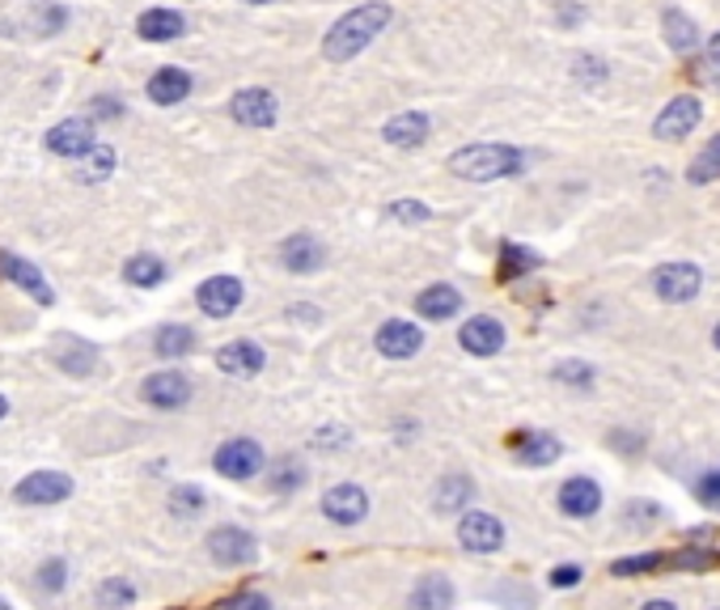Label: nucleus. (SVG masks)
<instances>
[{"label":"nucleus","mask_w":720,"mask_h":610,"mask_svg":"<svg viewBox=\"0 0 720 610\" xmlns=\"http://www.w3.org/2000/svg\"><path fill=\"white\" fill-rule=\"evenodd\" d=\"M390 17H394V9H390L386 0H369V4L347 9L340 22L327 30V38H322V56L335 60V64L356 60V56H361V51H365V47L390 26Z\"/></svg>","instance_id":"1"},{"label":"nucleus","mask_w":720,"mask_h":610,"mask_svg":"<svg viewBox=\"0 0 720 610\" xmlns=\"http://www.w3.org/2000/svg\"><path fill=\"white\" fill-rule=\"evenodd\" d=\"M450 174L466 179V183H496V179H513L526 166V152L513 145H466V149L450 152Z\"/></svg>","instance_id":"2"},{"label":"nucleus","mask_w":720,"mask_h":610,"mask_svg":"<svg viewBox=\"0 0 720 610\" xmlns=\"http://www.w3.org/2000/svg\"><path fill=\"white\" fill-rule=\"evenodd\" d=\"M212 471L225 479H255L264 471V446L255 437H229L212 454Z\"/></svg>","instance_id":"3"},{"label":"nucleus","mask_w":720,"mask_h":610,"mask_svg":"<svg viewBox=\"0 0 720 610\" xmlns=\"http://www.w3.org/2000/svg\"><path fill=\"white\" fill-rule=\"evenodd\" d=\"M208 556L221 564V569H246L259 560V542L242 526H217L208 534Z\"/></svg>","instance_id":"4"},{"label":"nucleus","mask_w":720,"mask_h":610,"mask_svg":"<svg viewBox=\"0 0 720 610\" xmlns=\"http://www.w3.org/2000/svg\"><path fill=\"white\" fill-rule=\"evenodd\" d=\"M318 509L327 513V522H335V526H361L365 517H369V496L361 484H335V488H327L322 500H318Z\"/></svg>","instance_id":"5"},{"label":"nucleus","mask_w":720,"mask_h":610,"mask_svg":"<svg viewBox=\"0 0 720 610\" xmlns=\"http://www.w3.org/2000/svg\"><path fill=\"white\" fill-rule=\"evenodd\" d=\"M13 496L22 500V504H35V509H51V504H64L69 496H73V479L64 475V471H30Z\"/></svg>","instance_id":"6"},{"label":"nucleus","mask_w":720,"mask_h":610,"mask_svg":"<svg viewBox=\"0 0 720 610\" xmlns=\"http://www.w3.org/2000/svg\"><path fill=\"white\" fill-rule=\"evenodd\" d=\"M699 119H704V102L691 98V94H679V98L666 102V111L652 119V136L657 141H683L699 127Z\"/></svg>","instance_id":"7"},{"label":"nucleus","mask_w":720,"mask_h":610,"mask_svg":"<svg viewBox=\"0 0 720 610\" xmlns=\"http://www.w3.org/2000/svg\"><path fill=\"white\" fill-rule=\"evenodd\" d=\"M699 289H704V271L695 264H666L652 276V293L670 305H686L691 297H699Z\"/></svg>","instance_id":"8"},{"label":"nucleus","mask_w":720,"mask_h":610,"mask_svg":"<svg viewBox=\"0 0 720 610\" xmlns=\"http://www.w3.org/2000/svg\"><path fill=\"white\" fill-rule=\"evenodd\" d=\"M191 394H195V386H191V378L179 374V369H161V374H149V378L141 381V399H145L149 407H161V412L187 407Z\"/></svg>","instance_id":"9"},{"label":"nucleus","mask_w":720,"mask_h":610,"mask_svg":"<svg viewBox=\"0 0 720 610\" xmlns=\"http://www.w3.org/2000/svg\"><path fill=\"white\" fill-rule=\"evenodd\" d=\"M42 145L56 152V157L81 161L85 152L98 145V136H94V123H89V119H60V123L42 136Z\"/></svg>","instance_id":"10"},{"label":"nucleus","mask_w":720,"mask_h":610,"mask_svg":"<svg viewBox=\"0 0 720 610\" xmlns=\"http://www.w3.org/2000/svg\"><path fill=\"white\" fill-rule=\"evenodd\" d=\"M457 542H462L466 551H475V556H492V551L504 547V526L496 522L492 513L471 509V513L457 522Z\"/></svg>","instance_id":"11"},{"label":"nucleus","mask_w":720,"mask_h":610,"mask_svg":"<svg viewBox=\"0 0 720 610\" xmlns=\"http://www.w3.org/2000/svg\"><path fill=\"white\" fill-rule=\"evenodd\" d=\"M246 297V289H242V280L237 276H208L199 289H195V302L199 309L208 314V318H229L237 305Z\"/></svg>","instance_id":"12"},{"label":"nucleus","mask_w":720,"mask_h":610,"mask_svg":"<svg viewBox=\"0 0 720 610\" xmlns=\"http://www.w3.org/2000/svg\"><path fill=\"white\" fill-rule=\"evenodd\" d=\"M0 280H9V284H17L26 297H35L38 305H56V289L47 284V276L38 271L30 259H22V255H0Z\"/></svg>","instance_id":"13"},{"label":"nucleus","mask_w":720,"mask_h":610,"mask_svg":"<svg viewBox=\"0 0 720 610\" xmlns=\"http://www.w3.org/2000/svg\"><path fill=\"white\" fill-rule=\"evenodd\" d=\"M504 322L492 318V314H475V318H466L462 322V331H457V343H462V352H471V356H496L500 347H504Z\"/></svg>","instance_id":"14"},{"label":"nucleus","mask_w":720,"mask_h":610,"mask_svg":"<svg viewBox=\"0 0 720 610\" xmlns=\"http://www.w3.org/2000/svg\"><path fill=\"white\" fill-rule=\"evenodd\" d=\"M229 114H233L242 127H271L276 114H280V107H276V94H271V89L251 85V89H237V94H233Z\"/></svg>","instance_id":"15"},{"label":"nucleus","mask_w":720,"mask_h":610,"mask_svg":"<svg viewBox=\"0 0 720 610\" xmlns=\"http://www.w3.org/2000/svg\"><path fill=\"white\" fill-rule=\"evenodd\" d=\"M374 340H378V352L386 361H412L424 347V331L407 318H390V322H381Z\"/></svg>","instance_id":"16"},{"label":"nucleus","mask_w":720,"mask_h":610,"mask_svg":"<svg viewBox=\"0 0 720 610\" xmlns=\"http://www.w3.org/2000/svg\"><path fill=\"white\" fill-rule=\"evenodd\" d=\"M280 264L289 267L293 276H314L318 267L327 264V246L314 233H293V237L280 242Z\"/></svg>","instance_id":"17"},{"label":"nucleus","mask_w":720,"mask_h":610,"mask_svg":"<svg viewBox=\"0 0 720 610\" xmlns=\"http://www.w3.org/2000/svg\"><path fill=\"white\" fill-rule=\"evenodd\" d=\"M51 361H56L64 374H73V378H89V374L98 369L102 352L89 340H81V335H60L56 347H51Z\"/></svg>","instance_id":"18"},{"label":"nucleus","mask_w":720,"mask_h":610,"mask_svg":"<svg viewBox=\"0 0 720 610\" xmlns=\"http://www.w3.org/2000/svg\"><path fill=\"white\" fill-rule=\"evenodd\" d=\"M428 132H432V123L424 111H399L381 123V141L394 149H419L428 141Z\"/></svg>","instance_id":"19"},{"label":"nucleus","mask_w":720,"mask_h":610,"mask_svg":"<svg viewBox=\"0 0 720 610\" xmlns=\"http://www.w3.org/2000/svg\"><path fill=\"white\" fill-rule=\"evenodd\" d=\"M264 365L267 352L255 340H233L217 352V369L229 378H255V374H264Z\"/></svg>","instance_id":"20"},{"label":"nucleus","mask_w":720,"mask_h":610,"mask_svg":"<svg viewBox=\"0 0 720 610\" xmlns=\"http://www.w3.org/2000/svg\"><path fill=\"white\" fill-rule=\"evenodd\" d=\"M509 450L522 466H551L564 454V446L551 432H517V437H509Z\"/></svg>","instance_id":"21"},{"label":"nucleus","mask_w":720,"mask_h":610,"mask_svg":"<svg viewBox=\"0 0 720 610\" xmlns=\"http://www.w3.org/2000/svg\"><path fill=\"white\" fill-rule=\"evenodd\" d=\"M560 509L569 517H594L602 509V488L589 475H572V479H564V488H560Z\"/></svg>","instance_id":"22"},{"label":"nucleus","mask_w":720,"mask_h":610,"mask_svg":"<svg viewBox=\"0 0 720 610\" xmlns=\"http://www.w3.org/2000/svg\"><path fill=\"white\" fill-rule=\"evenodd\" d=\"M407 610H454V581L441 572L419 576L412 598H407Z\"/></svg>","instance_id":"23"},{"label":"nucleus","mask_w":720,"mask_h":610,"mask_svg":"<svg viewBox=\"0 0 720 610\" xmlns=\"http://www.w3.org/2000/svg\"><path fill=\"white\" fill-rule=\"evenodd\" d=\"M462 305L466 302H462V293H457L454 284H428L416 297V314L428 318V322H446V318L462 314Z\"/></svg>","instance_id":"24"},{"label":"nucleus","mask_w":720,"mask_h":610,"mask_svg":"<svg viewBox=\"0 0 720 610\" xmlns=\"http://www.w3.org/2000/svg\"><path fill=\"white\" fill-rule=\"evenodd\" d=\"M191 73L187 69H157V73L149 76V102H157V107H174V102H187L191 94Z\"/></svg>","instance_id":"25"},{"label":"nucleus","mask_w":720,"mask_h":610,"mask_svg":"<svg viewBox=\"0 0 720 610\" xmlns=\"http://www.w3.org/2000/svg\"><path fill=\"white\" fill-rule=\"evenodd\" d=\"M187 30V17L179 9H145L141 22H136V35L145 42H170Z\"/></svg>","instance_id":"26"},{"label":"nucleus","mask_w":720,"mask_h":610,"mask_svg":"<svg viewBox=\"0 0 720 610\" xmlns=\"http://www.w3.org/2000/svg\"><path fill=\"white\" fill-rule=\"evenodd\" d=\"M471 500H475V479H471V475H462V471H450V475L437 484V496H432L437 513H457V509H471Z\"/></svg>","instance_id":"27"},{"label":"nucleus","mask_w":720,"mask_h":610,"mask_svg":"<svg viewBox=\"0 0 720 610\" xmlns=\"http://www.w3.org/2000/svg\"><path fill=\"white\" fill-rule=\"evenodd\" d=\"M661 35H666V42H670L679 56L699 47V26H695V17H686L683 9H666V13H661Z\"/></svg>","instance_id":"28"},{"label":"nucleus","mask_w":720,"mask_h":610,"mask_svg":"<svg viewBox=\"0 0 720 610\" xmlns=\"http://www.w3.org/2000/svg\"><path fill=\"white\" fill-rule=\"evenodd\" d=\"M538 264H542V259L534 255L530 246L504 242V246H500V264H496V276H500V280H517V276H530Z\"/></svg>","instance_id":"29"},{"label":"nucleus","mask_w":720,"mask_h":610,"mask_svg":"<svg viewBox=\"0 0 720 610\" xmlns=\"http://www.w3.org/2000/svg\"><path fill=\"white\" fill-rule=\"evenodd\" d=\"M123 280L136 284V289H157V284L166 280V264H161L157 255H132V259L123 264Z\"/></svg>","instance_id":"30"},{"label":"nucleus","mask_w":720,"mask_h":610,"mask_svg":"<svg viewBox=\"0 0 720 610\" xmlns=\"http://www.w3.org/2000/svg\"><path fill=\"white\" fill-rule=\"evenodd\" d=\"M686 179H691L695 187L717 183L720 179V136H712V141L699 149V157H695V161H691V170H686Z\"/></svg>","instance_id":"31"},{"label":"nucleus","mask_w":720,"mask_h":610,"mask_svg":"<svg viewBox=\"0 0 720 610\" xmlns=\"http://www.w3.org/2000/svg\"><path fill=\"white\" fill-rule=\"evenodd\" d=\"M157 356H187L191 347H195V331L183 327V322H174V327H161L157 331Z\"/></svg>","instance_id":"32"},{"label":"nucleus","mask_w":720,"mask_h":610,"mask_svg":"<svg viewBox=\"0 0 720 610\" xmlns=\"http://www.w3.org/2000/svg\"><path fill=\"white\" fill-rule=\"evenodd\" d=\"M114 170V149L111 145H94L81 157V183H102Z\"/></svg>","instance_id":"33"},{"label":"nucleus","mask_w":720,"mask_h":610,"mask_svg":"<svg viewBox=\"0 0 720 610\" xmlns=\"http://www.w3.org/2000/svg\"><path fill=\"white\" fill-rule=\"evenodd\" d=\"M666 569V551H645V556H627V560H614L610 576H645V572Z\"/></svg>","instance_id":"34"},{"label":"nucleus","mask_w":720,"mask_h":610,"mask_svg":"<svg viewBox=\"0 0 720 610\" xmlns=\"http://www.w3.org/2000/svg\"><path fill=\"white\" fill-rule=\"evenodd\" d=\"M98 598H102V607L107 610H123L136 602V585L127 581V576H107V585L98 589Z\"/></svg>","instance_id":"35"},{"label":"nucleus","mask_w":720,"mask_h":610,"mask_svg":"<svg viewBox=\"0 0 720 610\" xmlns=\"http://www.w3.org/2000/svg\"><path fill=\"white\" fill-rule=\"evenodd\" d=\"M551 378H556V381H564V386H594V378H598V369H594L589 361H560Z\"/></svg>","instance_id":"36"},{"label":"nucleus","mask_w":720,"mask_h":610,"mask_svg":"<svg viewBox=\"0 0 720 610\" xmlns=\"http://www.w3.org/2000/svg\"><path fill=\"white\" fill-rule=\"evenodd\" d=\"M170 509H174L179 517H195V513L204 509V492L191 488V484H179V488L170 492Z\"/></svg>","instance_id":"37"},{"label":"nucleus","mask_w":720,"mask_h":610,"mask_svg":"<svg viewBox=\"0 0 720 610\" xmlns=\"http://www.w3.org/2000/svg\"><path fill=\"white\" fill-rule=\"evenodd\" d=\"M64 22H69V13H64L60 4H38L35 9V30L38 35H60V30H64Z\"/></svg>","instance_id":"38"},{"label":"nucleus","mask_w":720,"mask_h":610,"mask_svg":"<svg viewBox=\"0 0 720 610\" xmlns=\"http://www.w3.org/2000/svg\"><path fill=\"white\" fill-rule=\"evenodd\" d=\"M390 217L403 221V225H416V221H428L432 212H428V204H419V199H394V204H390Z\"/></svg>","instance_id":"39"},{"label":"nucleus","mask_w":720,"mask_h":610,"mask_svg":"<svg viewBox=\"0 0 720 610\" xmlns=\"http://www.w3.org/2000/svg\"><path fill=\"white\" fill-rule=\"evenodd\" d=\"M64 581H69V564H64V560H47V564L38 569V585H42L47 594H60Z\"/></svg>","instance_id":"40"},{"label":"nucleus","mask_w":720,"mask_h":610,"mask_svg":"<svg viewBox=\"0 0 720 610\" xmlns=\"http://www.w3.org/2000/svg\"><path fill=\"white\" fill-rule=\"evenodd\" d=\"M576 81L585 85H602L607 81V64L598 56H576Z\"/></svg>","instance_id":"41"},{"label":"nucleus","mask_w":720,"mask_h":610,"mask_svg":"<svg viewBox=\"0 0 720 610\" xmlns=\"http://www.w3.org/2000/svg\"><path fill=\"white\" fill-rule=\"evenodd\" d=\"M221 610H271V598L259 594V589H242V594H233Z\"/></svg>","instance_id":"42"},{"label":"nucleus","mask_w":720,"mask_h":610,"mask_svg":"<svg viewBox=\"0 0 720 610\" xmlns=\"http://www.w3.org/2000/svg\"><path fill=\"white\" fill-rule=\"evenodd\" d=\"M695 496H699L704 504L720 509V471H704V475H699V484H695Z\"/></svg>","instance_id":"43"},{"label":"nucleus","mask_w":720,"mask_h":610,"mask_svg":"<svg viewBox=\"0 0 720 610\" xmlns=\"http://www.w3.org/2000/svg\"><path fill=\"white\" fill-rule=\"evenodd\" d=\"M293 488H302V466L293 457H284L280 462V475H276V492H293Z\"/></svg>","instance_id":"44"},{"label":"nucleus","mask_w":720,"mask_h":610,"mask_svg":"<svg viewBox=\"0 0 720 610\" xmlns=\"http://www.w3.org/2000/svg\"><path fill=\"white\" fill-rule=\"evenodd\" d=\"M581 564H560V569H551V585L556 589H572V585H581Z\"/></svg>","instance_id":"45"},{"label":"nucleus","mask_w":720,"mask_h":610,"mask_svg":"<svg viewBox=\"0 0 720 610\" xmlns=\"http://www.w3.org/2000/svg\"><path fill=\"white\" fill-rule=\"evenodd\" d=\"M314 446L318 450H340V446H347V428H322Z\"/></svg>","instance_id":"46"},{"label":"nucleus","mask_w":720,"mask_h":610,"mask_svg":"<svg viewBox=\"0 0 720 610\" xmlns=\"http://www.w3.org/2000/svg\"><path fill=\"white\" fill-rule=\"evenodd\" d=\"M632 509H636V513H627V526H632V522H636V526H648V522H657V513H652L657 504L640 500V504H632Z\"/></svg>","instance_id":"47"},{"label":"nucleus","mask_w":720,"mask_h":610,"mask_svg":"<svg viewBox=\"0 0 720 610\" xmlns=\"http://www.w3.org/2000/svg\"><path fill=\"white\" fill-rule=\"evenodd\" d=\"M89 111L107 114V119H119V114H123V107H119V98H94V102H89Z\"/></svg>","instance_id":"48"},{"label":"nucleus","mask_w":720,"mask_h":610,"mask_svg":"<svg viewBox=\"0 0 720 610\" xmlns=\"http://www.w3.org/2000/svg\"><path fill=\"white\" fill-rule=\"evenodd\" d=\"M708 60H712V64L720 69V30L712 35V42H708Z\"/></svg>","instance_id":"49"},{"label":"nucleus","mask_w":720,"mask_h":610,"mask_svg":"<svg viewBox=\"0 0 720 610\" xmlns=\"http://www.w3.org/2000/svg\"><path fill=\"white\" fill-rule=\"evenodd\" d=\"M640 610H679L674 602H666V598H652V602H645Z\"/></svg>","instance_id":"50"},{"label":"nucleus","mask_w":720,"mask_h":610,"mask_svg":"<svg viewBox=\"0 0 720 610\" xmlns=\"http://www.w3.org/2000/svg\"><path fill=\"white\" fill-rule=\"evenodd\" d=\"M9 416V399H4V394H0V419Z\"/></svg>","instance_id":"51"},{"label":"nucleus","mask_w":720,"mask_h":610,"mask_svg":"<svg viewBox=\"0 0 720 610\" xmlns=\"http://www.w3.org/2000/svg\"><path fill=\"white\" fill-rule=\"evenodd\" d=\"M712 343H717V352H720V322H717V331H712Z\"/></svg>","instance_id":"52"},{"label":"nucleus","mask_w":720,"mask_h":610,"mask_svg":"<svg viewBox=\"0 0 720 610\" xmlns=\"http://www.w3.org/2000/svg\"><path fill=\"white\" fill-rule=\"evenodd\" d=\"M246 4H267V0H246Z\"/></svg>","instance_id":"53"},{"label":"nucleus","mask_w":720,"mask_h":610,"mask_svg":"<svg viewBox=\"0 0 720 610\" xmlns=\"http://www.w3.org/2000/svg\"><path fill=\"white\" fill-rule=\"evenodd\" d=\"M0 610H9V602H0Z\"/></svg>","instance_id":"54"}]
</instances>
